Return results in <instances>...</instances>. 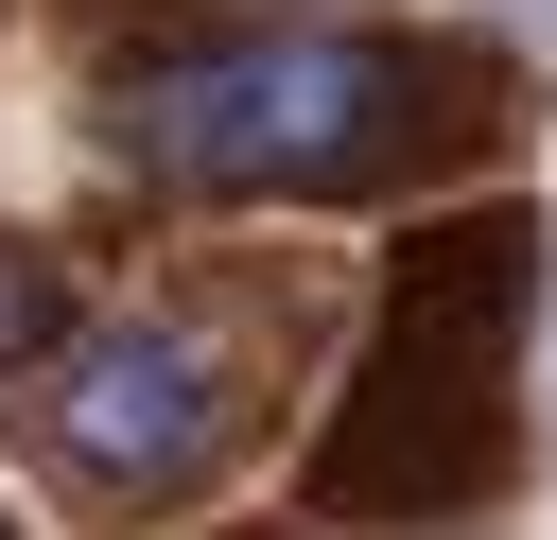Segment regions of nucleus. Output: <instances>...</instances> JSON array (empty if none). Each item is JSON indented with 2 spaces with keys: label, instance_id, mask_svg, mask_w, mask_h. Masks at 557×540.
I'll return each instance as SVG.
<instances>
[{
  "label": "nucleus",
  "instance_id": "nucleus-1",
  "mask_svg": "<svg viewBox=\"0 0 557 540\" xmlns=\"http://www.w3.org/2000/svg\"><path fill=\"white\" fill-rule=\"evenodd\" d=\"M418 122H435V52L400 35H209L104 105V139L174 192H366L418 157Z\"/></svg>",
  "mask_w": 557,
  "mask_h": 540
},
{
  "label": "nucleus",
  "instance_id": "nucleus-2",
  "mask_svg": "<svg viewBox=\"0 0 557 540\" xmlns=\"http://www.w3.org/2000/svg\"><path fill=\"white\" fill-rule=\"evenodd\" d=\"M540 226L470 209L383 279V348L348 383V435L313 453V505H470L505 470V348H522Z\"/></svg>",
  "mask_w": 557,
  "mask_h": 540
},
{
  "label": "nucleus",
  "instance_id": "nucleus-3",
  "mask_svg": "<svg viewBox=\"0 0 557 540\" xmlns=\"http://www.w3.org/2000/svg\"><path fill=\"white\" fill-rule=\"evenodd\" d=\"M35 453H52V488H87V505H174V488L226 453V348L174 331V314H122V331L52 348Z\"/></svg>",
  "mask_w": 557,
  "mask_h": 540
},
{
  "label": "nucleus",
  "instance_id": "nucleus-4",
  "mask_svg": "<svg viewBox=\"0 0 557 540\" xmlns=\"http://www.w3.org/2000/svg\"><path fill=\"white\" fill-rule=\"evenodd\" d=\"M52 348H70V279H52L35 244H0V383H17V366H52Z\"/></svg>",
  "mask_w": 557,
  "mask_h": 540
}]
</instances>
